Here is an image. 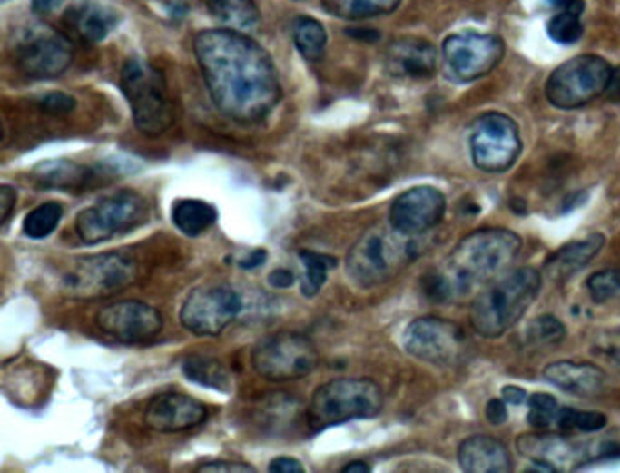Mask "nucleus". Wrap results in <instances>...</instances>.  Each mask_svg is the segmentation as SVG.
I'll return each instance as SVG.
<instances>
[{
  "mask_svg": "<svg viewBox=\"0 0 620 473\" xmlns=\"http://www.w3.org/2000/svg\"><path fill=\"white\" fill-rule=\"evenodd\" d=\"M74 61L68 39L52 32H32L15 50L17 68L30 79L48 81L63 75Z\"/></svg>",
  "mask_w": 620,
  "mask_h": 473,
  "instance_id": "nucleus-16",
  "label": "nucleus"
},
{
  "mask_svg": "<svg viewBox=\"0 0 620 473\" xmlns=\"http://www.w3.org/2000/svg\"><path fill=\"white\" fill-rule=\"evenodd\" d=\"M270 284L277 290H286V288H291L293 282H295V273L291 270H286V268H279L275 271L270 273Z\"/></svg>",
  "mask_w": 620,
  "mask_h": 473,
  "instance_id": "nucleus-44",
  "label": "nucleus"
},
{
  "mask_svg": "<svg viewBox=\"0 0 620 473\" xmlns=\"http://www.w3.org/2000/svg\"><path fill=\"white\" fill-rule=\"evenodd\" d=\"M605 99L611 103H620V66L611 70L605 92H604Z\"/></svg>",
  "mask_w": 620,
  "mask_h": 473,
  "instance_id": "nucleus-45",
  "label": "nucleus"
},
{
  "mask_svg": "<svg viewBox=\"0 0 620 473\" xmlns=\"http://www.w3.org/2000/svg\"><path fill=\"white\" fill-rule=\"evenodd\" d=\"M32 177L41 190L75 192L92 186L97 173L90 166L68 159H54L37 164Z\"/></svg>",
  "mask_w": 620,
  "mask_h": 473,
  "instance_id": "nucleus-24",
  "label": "nucleus"
},
{
  "mask_svg": "<svg viewBox=\"0 0 620 473\" xmlns=\"http://www.w3.org/2000/svg\"><path fill=\"white\" fill-rule=\"evenodd\" d=\"M540 288L542 275L529 266L500 275L475 297L469 311L473 330L486 339L504 335L526 315Z\"/></svg>",
  "mask_w": 620,
  "mask_h": 473,
  "instance_id": "nucleus-3",
  "label": "nucleus"
},
{
  "mask_svg": "<svg viewBox=\"0 0 620 473\" xmlns=\"http://www.w3.org/2000/svg\"><path fill=\"white\" fill-rule=\"evenodd\" d=\"M389 75L400 79H429L437 72V52L431 43L418 37L395 39L384 55Z\"/></svg>",
  "mask_w": 620,
  "mask_h": 473,
  "instance_id": "nucleus-20",
  "label": "nucleus"
},
{
  "mask_svg": "<svg viewBox=\"0 0 620 473\" xmlns=\"http://www.w3.org/2000/svg\"><path fill=\"white\" fill-rule=\"evenodd\" d=\"M522 152L517 123L498 112L480 115L469 133L473 164L484 173H504L513 168Z\"/></svg>",
  "mask_w": 620,
  "mask_h": 473,
  "instance_id": "nucleus-10",
  "label": "nucleus"
},
{
  "mask_svg": "<svg viewBox=\"0 0 620 473\" xmlns=\"http://www.w3.org/2000/svg\"><path fill=\"white\" fill-rule=\"evenodd\" d=\"M148 201L137 192L121 190L83 210L77 215L75 232L84 244L95 246L137 230L148 222Z\"/></svg>",
  "mask_w": 620,
  "mask_h": 473,
  "instance_id": "nucleus-7",
  "label": "nucleus"
},
{
  "mask_svg": "<svg viewBox=\"0 0 620 473\" xmlns=\"http://www.w3.org/2000/svg\"><path fill=\"white\" fill-rule=\"evenodd\" d=\"M41 110L48 115H68L75 110L77 103L74 97H70L68 94H63V92H54V94H48L41 99L39 103Z\"/></svg>",
  "mask_w": 620,
  "mask_h": 473,
  "instance_id": "nucleus-38",
  "label": "nucleus"
},
{
  "mask_svg": "<svg viewBox=\"0 0 620 473\" xmlns=\"http://www.w3.org/2000/svg\"><path fill=\"white\" fill-rule=\"evenodd\" d=\"M402 346L411 357L435 366H457L467 353L462 328L440 317H420L409 322Z\"/></svg>",
  "mask_w": 620,
  "mask_h": 473,
  "instance_id": "nucleus-12",
  "label": "nucleus"
},
{
  "mask_svg": "<svg viewBox=\"0 0 620 473\" xmlns=\"http://www.w3.org/2000/svg\"><path fill=\"white\" fill-rule=\"evenodd\" d=\"M182 371L186 375V379L212 388V389H219L228 393L231 388V379L228 370L221 364V360L208 357V355H190L184 359L182 362Z\"/></svg>",
  "mask_w": 620,
  "mask_h": 473,
  "instance_id": "nucleus-29",
  "label": "nucleus"
},
{
  "mask_svg": "<svg viewBox=\"0 0 620 473\" xmlns=\"http://www.w3.org/2000/svg\"><path fill=\"white\" fill-rule=\"evenodd\" d=\"M242 311V299L228 284L195 288L181 308V324L193 335L217 337Z\"/></svg>",
  "mask_w": 620,
  "mask_h": 473,
  "instance_id": "nucleus-13",
  "label": "nucleus"
},
{
  "mask_svg": "<svg viewBox=\"0 0 620 473\" xmlns=\"http://www.w3.org/2000/svg\"><path fill=\"white\" fill-rule=\"evenodd\" d=\"M61 3H63V0H32V6H34L35 14L44 15V14H50L55 8H59Z\"/></svg>",
  "mask_w": 620,
  "mask_h": 473,
  "instance_id": "nucleus-49",
  "label": "nucleus"
},
{
  "mask_svg": "<svg viewBox=\"0 0 620 473\" xmlns=\"http://www.w3.org/2000/svg\"><path fill=\"white\" fill-rule=\"evenodd\" d=\"M17 204V190L5 184L0 186V208H3V226L8 224Z\"/></svg>",
  "mask_w": 620,
  "mask_h": 473,
  "instance_id": "nucleus-42",
  "label": "nucleus"
},
{
  "mask_svg": "<svg viewBox=\"0 0 620 473\" xmlns=\"http://www.w3.org/2000/svg\"><path fill=\"white\" fill-rule=\"evenodd\" d=\"M70 15L75 32L88 43L104 41L119 21L112 10L97 5H83L72 10Z\"/></svg>",
  "mask_w": 620,
  "mask_h": 473,
  "instance_id": "nucleus-26",
  "label": "nucleus"
},
{
  "mask_svg": "<svg viewBox=\"0 0 620 473\" xmlns=\"http://www.w3.org/2000/svg\"><path fill=\"white\" fill-rule=\"evenodd\" d=\"M293 43L302 59L310 63L322 61L328 46V34L324 26L308 15H300L293 21Z\"/></svg>",
  "mask_w": 620,
  "mask_h": 473,
  "instance_id": "nucleus-30",
  "label": "nucleus"
},
{
  "mask_svg": "<svg viewBox=\"0 0 620 473\" xmlns=\"http://www.w3.org/2000/svg\"><path fill=\"white\" fill-rule=\"evenodd\" d=\"M208 419V408L199 399L166 391L155 395L144 411V424L157 433H177L201 426Z\"/></svg>",
  "mask_w": 620,
  "mask_h": 473,
  "instance_id": "nucleus-18",
  "label": "nucleus"
},
{
  "mask_svg": "<svg viewBox=\"0 0 620 473\" xmlns=\"http://www.w3.org/2000/svg\"><path fill=\"white\" fill-rule=\"evenodd\" d=\"M527 422L535 429H547L549 426L556 424V417L560 406L553 395L547 393H533L527 397Z\"/></svg>",
  "mask_w": 620,
  "mask_h": 473,
  "instance_id": "nucleus-35",
  "label": "nucleus"
},
{
  "mask_svg": "<svg viewBox=\"0 0 620 473\" xmlns=\"http://www.w3.org/2000/svg\"><path fill=\"white\" fill-rule=\"evenodd\" d=\"M266 257H268L266 250H255L246 259L241 261V268L242 270H255L266 262Z\"/></svg>",
  "mask_w": 620,
  "mask_h": 473,
  "instance_id": "nucleus-48",
  "label": "nucleus"
},
{
  "mask_svg": "<svg viewBox=\"0 0 620 473\" xmlns=\"http://www.w3.org/2000/svg\"><path fill=\"white\" fill-rule=\"evenodd\" d=\"M139 264L124 251H108L83 259L64 277V288L79 299L108 297L139 279Z\"/></svg>",
  "mask_w": 620,
  "mask_h": 473,
  "instance_id": "nucleus-11",
  "label": "nucleus"
},
{
  "mask_svg": "<svg viewBox=\"0 0 620 473\" xmlns=\"http://www.w3.org/2000/svg\"><path fill=\"white\" fill-rule=\"evenodd\" d=\"M566 326L553 315H540L527 326V342L535 348L556 346L566 339Z\"/></svg>",
  "mask_w": 620,
  "mask_h": 473,
  "instance_id": "nucleus-33",
  "label": "nucleus"
},
{
  "mask_svg": "<svg viewBox=\"0 0 620 473\" xmlns=\"http://www.w3.org/2000/svg\"><path fill=\"white\" fill-rule=\"evenodd\" d=\"M299 255L306 268V273L302 279V295L315 297L326 284L328 271L337 266V259L326 253L311 251V250H302Z\"/></svg>",
  "mask_w": 620,
  "mask_h": 473,
  "instance_id": "nucleus-31",
  "label": "nucleus"
},
{
  "mask_svg": "<svg viewBox=\"0 0 620 473\" xmlns=\"http://www.w3.org/2000/svg\"><path fill=\"white\" fill-rule=\"evenodd\" d=\"M417 257V244L389 228L368 230L349 250L346 268L351 281L360 288H375L388 282Z\"/></svg>",
  "mask_w": 620,
  "mask_h": 473,
  "instance_id": "nucleus-5",
  "label": "nucleus"
},
{
  "mask_svg": "<svg viewBox=\"0 0 620 473\" xmlns=\"http://www.w3.org/2000/svg\"><path fill=\"white\" fill-rule=\"evenodd\" d=\"M458 464L467 473H506L511 469V455L498 439L471 435L458 444Z\"/></svg>",
  "mask_w": 620,
  "mask_h": 473,
  "instance_id": "nucleus-22",
  "label": "nucleus"
},
{
  "mask_svg": "<svg viewBox=\"0 0 620 473\" xmlns=\"http://www.w3.org/2000/svg\"><path fill=\"white\" fill-rule=\"evenodd\" d=\"M342 471H344V473H369V471H371V466H369L368 462H364V460H353V462L346 464V466L342 468Z\"/></svg>",
  "mask_w": 620,
  "mask_h": 473,
  "instance_id": "nucleus-50",
  "label": "nucleus"
},
{
  "mask_svg": "<svg viewBox=\"0 0 620 473\" xmlns=\"http://www.w3.org/2000/svg\"><path fill=\"white\" fill-rule=\"evenodd\" d=\"M611 66L598 55H578L560 64L546 83V99L558 110H576L604 95Z\"/></svg>",
  "mask_w": 620,
  "mask_h": 473,
  "instance_id": "nucleus-9",
  "label": "nucleus"
},
{
  "mask_svg": "<svg viewBox=\"0 0 620 473\" xmlns=\"http://www.w3.org/2000/svg\"><path fill=\"white\" fill-rule=\"evenodd\" d=\"M380 386L366 377H342L319 386L308 404L306 422L313 433L382 411Z\"/></svg>",
  "mask_w": 620,
  "mask_h": 473,
  "instance_id": "nucleus-4",
  "label": "nucleus"
},
{
  "mask_svg": "<svg viewBox=\"0 0 620 473\" xmlns=\"http://www.w3.org/2000/svg\"><path fill=\"white\" fill-rule=\"evenodd\" d=\"M517 448L533 464L527 471H560L593 458L591 449H578L569 440L551 433H526L517 440Z\"/></svg>",
  "mask_w": 620,
  "mask_h": 473,
  "instance_id": "nucleus-19",
  "label": "nucleus"
},
{
  "mask_svg": "<svg viewBox=\"0 0 620 473\" xmlns=\"http://www.w3.org/2000/svg\"><path fill=\"white\" fill-rule=\"evenodd\" d=\"M522 239L509 230H477L453 248L442 268L422 277V291L429 301L449 302L504 273L518 257Z\"/></svg>",
  "mask_w": 620,
  "mask_h": 473,
  "instance_id": "nucleus-2",
  "label": "nucleus"
},
{
  "mask_svg": "<svg viewBox=\"0 0 620 473\" xmlns=\"http://www.w3.org/2000/svg\"><path fill=\"white\" fill-rule=\"evenodd\" d=\"M360 34H357V30H348V35H353V37H359V39H362V41H368V43H371V41H377L380 35L375 32V30H359Z\"/></svg>",
  "mask_w": 620,
  "mask_h": 473,
  "instance_id": "nucleus-51",
  "label": "nucleus"
},
{
  "mask_svg": "<svg viewBox=\"0 0 620 473\" xmlns=\"http://www.w3.org/2000/svg\"><path fill=\"white\" fill-rule=\"evenodd\" d=\"M446 213V197L433 186H415L400 193L389 208V226L404 235H420L438 226Z\"/></svg>",
  "mask_w": 620,
  "mask_h": 473,
  "instance_id": "nucleus-17",
  "label": "nucleus"
},
{
  "mask_svg": "<svg viewBox=\"0 0 620 473\" xmlns=\"http://www.w3.org/2000/svg\"><path fill=\"white\" fill-rule=\"evenodd\" d=\"M607 419L600 411H580L573 408H560L558 417H556V426L562 431H584V433H593L600 431L605 428Z\"/></svg>",
  "mask_w": 620,
  "mask_h": 473,
  "instance_id": "nucleus-34",
  "label": "nucleus"
},
{
  "mask_svg": "<svg viewBox=\"0 0 620 473\" xmlns=\"http://www.w3.org/2000/svg\"><path fill=\"white\" fill-rule=\"evenodd\" d=\"M208 14L231 30H250L259 23L255 0H202Z\"/></svg>",
  "mask_w": 620,
  "mask_h": 473,
  "instance_id": "nucleus-28",
  "label": "nucleus"
},
{
  "mask_svg": "<svg viewBox=\"0 0 620 473\" xmlns=\"http://www.w3.org/2000/svg\"><path fill=\"white\" fill-rule=\"evenodd\" d=\"M320 357L313 340L299 331H279L259 340L251 351L253 370L266 380L290 382L310 375Z\"/></svg>",
  "mask_w": 620,
  "mask_h": 473,
  "instance_id": "nucleus-8",
  "label": "nucleus"
},
{
  "mask_svg": "<svg viewBox=\"0 0 620 473\" xmlns=\"http://www.w3.org/2000/svg\"><path fill=\"white\" fill-rule=\"evenodd\" d=\"M193 50L217 110L242 124L262 121L280 103L279 72L270 54L235 30H204Z\"/></svg>",
  "mask_w": 620,
  "mask_h": 473,
  "instance_id": "nucleus-1",
  "label": "nucleus"
},
{
  "mask_svg": "<svg viewBox=\"0 0 620 473\" xmlns=\"http://www.w3.org/2000/svg\"><path fill=\"white\" fill-rule=\"evenodd\" d=\"M121 88L130 103L137 130L148 137L166 133L173 124V106L164 75L143 59H128Z\"/></svg>",
  "mask_w": 620,
  "mask_h": 473,
  "instance_id": "nucleus-6",
  "label": "nucleus"
},
{
  "mask_svg": "<svg viewBox=\"0 0 620 473\" xmlns=\"http://www.w3.org/2000/svg\"><path fill=\"white\" fill-rule=\"evenodd\" d=\"M63 213L64 210L59 202H46V204L37 206L26 215L23 222L25 235L30 239H44L52 235L61 222Z\"/></svg>",
  "mask_w": 620,
  "mask_h": 473,
  "instance_id": "nucleus-32",
  "label": "nucleus"
},
{
  "mask_svg": "<svg viewBox=\"0 0 620 473\" xmlns=\"http://www.w3.org/2000/svg\"><path fill=\"white\" fill-rule=\"evenodd\" d=\"M587 293L593 302L605 304L620 299V270H602L593 273L587 282Z\"/></svg>",
  "mask_w": 620,
  "mask_h": 473,
  "instance_id": "nucleus-36",
  "label": "nucleus"
},
{
  "mask_svg": "<svg viewBox=\"0 0 620 473\" xmlns=\"http://www.w3.org/2000/svg\"><path fill=\"white\" fill-rule=\"evenodd\" d=\"M199 473H253L255 468L242 462H231V460H217L208 462L197 469Z\"/></svg>",
  "mask_w": 620,
  "mask_h": 473,
  "instance_id": "nucleus-40",
  "label": "nucleus"
},
{
  "mask_svg": "<svg viewBox=\"0 0 620 473\" xmlns=\"http://www.w3.org/2000/svg\"><path fill=\"white\" fill-rule=\"evenodd\" d=\"M97 326L123 344H150L162 328V313L143 301H119L97 311Z\"/></svg>",
  "mask_w": 620,
  "mask_h": 473,
  "instance_id": "nucleus-15",
  "label": "nucleus"
},
{
  "mask_svg": "<svg viewBox=\"0 0 620 473\" xmlns=\"http://www.w3.org/2000/svg\"><path fill=\"white\" fill-rule=\"evenodd\" d=\"M173 224L186 237H199L206 233L219 219L215 206L197 199H182L173 204Z\"/></svg>",
  "mask_w": 620,
  "mask_h": 473,
  "instance_id": "nucleus-25",
  "label": "nucleus"
},
{
  "mask_svg": "<svg viewBox=\"0 0 620 473\" xmlns=\"http://www.w3.org/2000/svg\"><path fill=\"white\" fill-rule=\"evenodd\" d=\"M547 3L555 8H560L562 12L578 15L584 12V0H547Z\"/></svg>",
  "mask_w": 620,
  "mask_h": 473,
  "instance_id": "nucleus-47",
  "label": "nucleus"
},
{
  "mask_svg": "<svg viewBox=\"0 0 620 473\" xmlns=\"http://www.w3.org/2000/svg\"><path fill=\"white\" fill-rule=\"evenodd\" d=\"M326 14L342 21H364L393 14L402 0H320Z\"/></svg>",
  "mask_w": 620,
  "mask_h": 473,
  "instance_id": "nucleus-27",
  "label": "nucleus"
},
{
  "mask_svg": "<svg viewBox=\"0 0 620 473\" xmlns=\"http://www.w3.org/2000/svg\"><path fill=\"white\" fill-rule=\"evenodd\" d=\"M542 375L555 388L584 399L600 395L605 384V373L589 362L556 360L547 364Z\"/></svg>",
  "mask_w": 620,
  "mask_h": 473,
  "instance_id": "nucleus-21",
  "label": "nucleus"
},
{
  "mask_svg": "<svg viewBox=\"0 0 620 473\" xmlns=\"http://www.w3.org/2000/svg\"><path fill=\"white\" fill-rule=\"evenodd\" d=\"M605 237L591 233L580 241L569 242L551 253L544 262V275L555 282H564L576 271L586 268L604 248Z\"/></svg>",
  "mask_w": 620,
  "mask_h": 473,
  "instance_id": "nucleus-23",
  "label": "nucleus"
},
{
  "mask_svg": "<svg viewBox=\"0 0 620 473\" xmlns=\"http://www.w3.org/2000/svg\"><path fill=\"white\" fill-rule=\"evenodd\" d=\"M504 50L500 37L475 32L449 35L442 44L446 68L458 83H471L491 74L502 61Z\"/></svg>",
  "mask_w": 620,
  "mask_h": 473,
  "instance_id": "nucleus-14",
  "label": "nucleus"
},
{
  "mask_svg": "<svg viewBox=\"0 0 620 473\" xmlns=\"http://www.w3.org/2000/svg\"><path fill=\"white\" fill-rule=\"evenodd\" d=\"M507 402L504 399H491L487 404H486V409H484V415L487 419L489 424L493 426H500L507 420Z\"/></svg>",
  "mask_w": 620,
  "mask_h": 473,
  "instance_id": "nucleus-41",
  "label": "nucleus"
},
{
  "mask_svg": "<svg viewBox=\"0 0 620 473\" xmlns=\"http://www.w3.org/2000/svg\"><path fill=\"white\" fill-rule=\"evenodd\" d=\"M582 34H584V28L580 25L578 15H573L567 12L555 15L547 25V35L551 37V41L562 46L575 44L582 37Z\"/></svg>",
  "mask_w": 620,
  "mask_h": 473,
  "instance_id": "nucleus-37",
  "label": "nucleus"
},
{
  "mask_svg": "<svg viewBox=\"0 0 620 473\" xmlns=\"http://www.w3.org/2000/svg\"><path fill=\"white\" fill-rule=\"evenodd\" d=\"M596 348L620 370V331L618 333H602Z\"/></svg>",
  "mask_w": 620,
  "mask_h": 473,
  "instance_id": "nucleus-39",
  "label": "nucleus"
},
{
  "mask_svg": "<svg viewBox=\"0 0 620 473\" xmlns=\"http://www.w3.org/2000/svg\"><path fill=\"white\" fill-rule=\"evenodd\" d=\"M502 399L511 406H520L522 402L527 400V393L524 388H518V386H504Z\"/></svg>",
  "mask_w": 620,
  "mask_h": 473,
  "instance_id": "nucleus-46",
  "label": "nucleus"
},
{
  "mask_svg": "<svg viewBox=\"0 0 620 473\" xmlns=\"http://www.w3.org/2000/svg\"><path fill=\"white\" fill-rule=\"evenodd\" d=\"M270 471L277 473H304V466L295 457H277L270 462Z\"/></svg>",
  "mask_w": 620,
  "mask_h": 473,
  "instance_id": "nucleus-43",
  "label": "nucleus"
}]
</instances>
